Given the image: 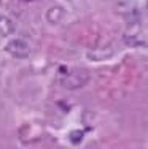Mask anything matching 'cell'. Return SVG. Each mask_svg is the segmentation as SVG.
<instances>
[{
    "label": "cell",
    "instance_id": "cell-7",
    "mask_svg": "<svg viewBox=\"0 0 148 149\" xmlns=\"http://www.w3.org/2000/svg\"><path fill=\"white\" fill-rule=\"evenodd\" d=\"M83 132L81 130H73V132H70V135H69V140L72 141L73 144H80L83 141Z\"/></svg>",
    "mask_w": 148,
    "mask_h": 149
},
{
    "label": "cell",
    "instance_id": "cell-5",
    "mask_svg": "<svg viewBox=\"0 0 148 149\" xmlns=\"http://www.w3.org/2000/svg\"><path fill=\"white\" fill-rule=\"evenodd\" d=\"M123 41L129 48H148V38L142 33H124Z\"/></svg>",
    "mask_w": 148,
    "mask_h": 149
},
{
    "label": "cell",
    "instance_id": "cell-6",
    "mask_svg": "<svg viewBox=\"0 0 148 149\" xmlns=\"http://www.w3.org/2000/svg\"><path fill=\"white\" fill-rule=\"evenodd\" d=\"M15 30L16 27L11 17H8L6 15H0V35L2 37H10V35L15 33Z\"/></svg>",
    "mask_w": 148,
    "mask_h": 149
},
{
    "label": "cell",
    "instance_id": "cell-9",
    "mask_svg": "<svg viewBox=\"0 0 148 149\" xmlns=\"http://www.w3.org/2000/svg\"><path fill=\"white\" fill-rule=\"evenodd\" d=\"M145 15L148 16V0H147V3H145Z\"/></svg>",
    "mask_w": 148,
    "mask_h": 149
},
{
    "label": "cell",
    "instance_id": "cell-1",
    "mask_svg": "<svg viewBox=\"0 0 148 149\" xmlns=\"http://www.w3.org/2000/svg\"><path fill=\"white\" fill-rule=\"evenodd\" d=\"M59 86L67 91H76L84 87L89 83V73L86 70H72V72L62 73V76L58 79Z\"/></svg>",
    "mask_w": 148,
    "mask_h": 149
},
{
    "label": "cell",
    "instance_id": "cell-8",
    "mask_svg": "<svg viewBox=\"0 0 148 149\" xmlns=\"http://www.w3.org/2000/svg\"><path fill=\"white\" fill-rule=\"evenodd\" d=\"M19 2H22V3H34V2H38V0H19Z\"/></svg>",
    "mask_w": 148,
    "mask_h": 149
},
{
    "label": "cell",
    "instance_id": "cell-3",
    "mask_svg": "<svg viewBox=\"0 0 148 149\" xmlns=\"http://www.w3.org/2000/svg\"><path fill=\"white\" fill-rule=\"evenodd\" d=\"M116 52L115 46L113 45H107V46H100V48H94L89 49L86 52V57L93 62H102V60H107L110 57H113Z\"/></svg>",
    "mask_w": 148,
    "mask_h": 149
},
{
    "label": "cell",
    "instance_id": "cell-4",
    "mask_svg": "<svg viewBox=\"0 0 148 149\" xmlns=\"http://www.w3.org/2000/svg\"><path fill=\"white\" fill-rule=\"evenodd\" d=\"M64 15H65L64 6L58 5V3L49 5L46 8V11H45V17H46V21L49 24H53V26H56V24L61 22V21L64 19Z\"/></svg>",
    "mask_w": 148,
    "mask_h": 149
},
{
    "label": "cell",
    "instance_id": "cell-2",
    "mask_svg": "<svg viewBox=\"0 0 148 149\" xmlns=\"http://www.w3.org/2000/svg\"><path fill=\"white\" fill-rule=\"evenodd\" d=\"M5 51L15 59H26L32 54V46L22 38H13L5 46Z\"/></svg>",
    "mask_w": 148,
    "mask_h": 149
}]
</instances>
